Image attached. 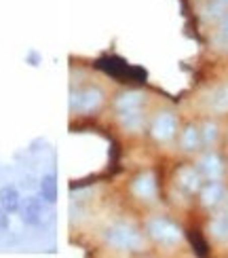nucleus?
Here are the masks:
<instances>
[{"instance_id":"obj_1","label":"nucleus","mask_w":228,"mask_h":258,"mask_svg":"<svg viewBox=\"0 0 228 258\" xmlns=\"http://www.w3.org/2000/svg\"><path fill=\"white\" fill-rule=\"evenodd\" d=\"M106 239L108 243L112 245V248H118V250H137L142 248V237H139V233L129 227V224H112L110 229L106 231Z\"/></svg>"},{"instance_id":"obj_2","label":"nucleus","mask_w":228,"mask_h":258,"mask_svg":"<svg viewBox=\"0 0 228 258\" xmlns=\"http://www.w3.org/2000/svg\"><path fill=\"white\" fill-rule=\"evenodd\" d=\"M146 227H148V233L152 239H157L159 243H165V245L178 243L182 237L180 229L167 218H150Z\"/></svg>"},{"instance_id":"obj_3","label":"nucleus","mask_w":228,"mask_h":258,"mask_svg":"<svg viewBox=\"0 0 228 258\" xmlns=\"http://www.w3.org/2000/svg\"><path fill=\"white\" fill-rule=\"evenodd\" d=\"M104 102V93L100 89H95V87H85L81 91H74L72 93V100H70V106H72V110L74 112H93L97 110L102 106Z\"/></svg>"},{"instance_id":"obj_4","label":"nucleus","mask_w":228,"mask_h":258,"mask_svg":"<svg viewBox=\"0 0 228 258\" xmlns=\"http://www.w3.org/2000/svg\"><path fill=\"white\" fill-rule=\"evenodd\" d=\"M45 206H47V201L36 195L21 199V208H19L21 220L30 224V227H40L45 222Z\"/></svg>"},{"instance_id":"obj_5","label":"nucleus","mask_w":228,"mask_h":258,"mask_svg":"<svg viewBox=\"0 0 228 258\" xmlns=\"http://www.w3.org/2000/svg\"><path fill=\"white\" fill-rule=\"evenodd\" d=\"M176 129H178L176 116L171 112H159L155 116V121H152L150 134L155 140H159V142H169V140L176 136Z\"/></svg>"},{"instance_id":"obj_6","label":"nucleus","mask_w":228,"mask_h":258,"mask_svg":"<svg viewBox=\"0 0 228 258\" xmlns=\"http://www.w3.org/2000/svg\"><path fill=\"white\" fill-rule=\"evenodd\" d=\"M201 176L207 178V180H220L222 174H224V165H222V159L215 155V153H207L203 155L201 161H199V167Z\"/></svg>"},{"instance_id":"obj_7","label":"nucleus","mask_w":228,"mask_h":258,"mask_svg":"<svg viewBox=\"0 0 228 258\" xmlns=\"http://www.w3.org/2000/svg\"><path fill=\"white\" fill-rule=\"evenodd\" d=\"M142 106H144V95L137 91H127L123 95H118L114 102V108L118 114H125L131 110H142Z\"/></svg>"},{"instance_id":"obj_8","label":"nucleus","mask_w":228,"mask_h":258,"mask_svg":"<svg viewBox=\"0 0 228 258\" xmlns=\"http://www.w3.org/2000/svg\"><path fill=\"white\" fill-rule=\"evenodd\" d=\"M224 195H226V190L222 186V182L209 180V184H205L201 188V203L205 208H213V206H218V203H222Z\"/></svg>"},{"instance_id":"obj_9","label":"nucleus","mask_w":228,"mask_h":258,"mask_svg":"<svg viewBox=\"0 0 228 258\" xmlns=\"http://www.w3.org/2000/svg\"><path fill=\"white\" fill-rule=\"evenodd\" d=\"M201 171L194 167H182L178 171V184L186 192H197L201 190Z\"/></svg>"},{"instance_id":"obj_10","label":"nucleus","mask_w":228,"mask_h":258,"mask_svg":"<svg viewBox=\"0 0 228 258\" xmlns=\"http://www.w3.org/2000/svg\"><path fill=\"white\" fill-rule=\"evenodd\" d=\"M133 192L139 197V199H152L157 195V182H155V176L152 174H142L139 178H135L133 182Z\"/></svg>"},{"instance_id":"obj_11","label":"nucleus","mask_w":228,"mask_h":258,"mask_svg":"<svg viewBox=\"0 0 228 258\" xmlns=\"http://www.w3.org/2000/svg\"><path fill=\"white\" fill-rule=\"evenodd\" d=\"M0 208H5L9 214H15L21 208V195L15 186H3L0 188Z\"/></svg>"},{"instance_id":"obj_12","label":"nucleus","mask_w":228,"mask_h":258,"mask_svg":"<svg viewBox=\"0 0 228 258\" xmlns=\"http://www.w3.org/2000/svg\"><path fill=\"white\" fill-rule=\"evenodd\" d=\"M38 192L40 197L45 199L47 203H55L57 201V180L53 174H45L40 178V184H38Z\"/></svg>"},{"instance_id":"obj_13","label":"nucleus","mask_w":228,"mask_h":258,"mask_svg":"<svg viewBox=\"0 0 228 258\" xmlns=\"http://www.w3.org/2000/svg\"><path fill=\"white\" fill-rule=\"evenodd\" d=\"M182 148L186 150V153H192V150H197L201 146V132L194 125H188L186 129L182 132V140H180Z\"/></svg>"},{"instance_id":"obj_14","label":"nucleus","mask_w":228,"mask_h":258,"mask_svg":"<svg viewBox=\"0 0 228 258\" xmlns=\"http://www.w3.org/2000/svg\"><path fill=\"white\" fill-rule=\"evenodd\" d=\"M209 106H211V110H215V112H226L228 110V85H224V87L215 89L211 93Z\"/></svg>"},{"instance_id":"obj_15","label":"nucleus","mask_w":228,"mask_h":258,"mask_svg":"<svg viewBox=\"0 0 228 258\" xmlns=\"http://www.w3.org/2000/svg\"><path fill=\"white\" fill-rule=\"evenodd\" d=\"M121 116V123L127 132H137V129H142L144 125V114L142 110H131V112H125V114H118Z\"/></svg>"},{"instance_id":"obj_16","label":"nucleus","mask_w":228,"mask_h":258,"mask_svg":"<svg viewBox=\"0 0 228 258\" xmlns=\"http://www.w3.org/2000/svg\"><path fill=\"white\" fill-rule=\"evenodd\" d=\"M199 132H201V144L211 146L215 142V138H218V125L215 123H203Z\"/></svg>"},{"instance_id":"obj_17","label":"nucleus","mask_w":228,"mask_h":258,"mask_svg":"<svg viewBox=\"0 0 228 258\" xmlns=\"http://www.w3.org/2000/svg\"><path fill=\"white\" fill-rule=\"evenodd\" d=\"M211 233L215 239L226 241L228 239V216H220L211 222Z\"/></svg>"},{"instance_id":"obj_18","label":"nucleus","mask_w":228,"mask_h":258,"mask_svg":"<svg viewBox=\"0 0 228 258\" xmlns=\"http://www.w3.org/2000/svg\"><path fill=\"white\" fill-rule=\"evenodd\" d=\"M9 212L5 208H0V231H7L9 229Z\"/></svg>"},{"instance_id":"obj_19","label":"nucleus","mask_w":228,"mask_h":258,"mask_svg":"<svg viewBox=\"0 0 228 258\" xmlns=\"http://www.w3.org/2000/svg\"><path fill=\"white\" fill-rule=\"evenodd\" d=\"M220 34H222V38H226V40H228V17L222 21V26H220Z\"/></svg>"},{"instance_id":"obj_20","label":"nucleus","mask_w":228,"mask_h":258,"mask_svg":"<svg viewBox=\"0 0 228 258\" xmlns=\"http://www.w3.org/2000/svg\"><path fill=\"white\" fill-rule=\"evenodd\" d=\"M28 61H32V66H38V61H40L38 53H28Z\"/></svg>"},{"instance_id":"obj_21","label":"nucleus","mask_w":228,"mask_h":258,"mask_svg":"<svg viewBox=\"0 0 228 258\" xmlns=\"http://www.w3.org/2000/svg\"><path fill=\"white\" fill-rule=\"evenodd\" d=\"M218 3H220V5H224V7L228 9V0H218Z\"/></svg>"}]
</instances>
